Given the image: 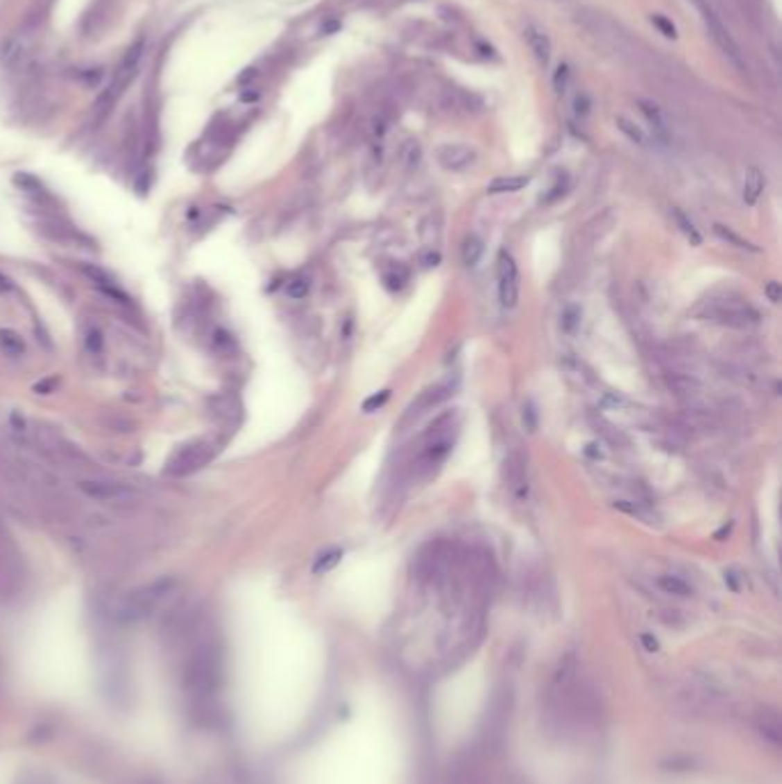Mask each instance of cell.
<instances>
[{
	"label": "cell",
	"mask_w": 782,
	"mask_h": 784,
	"mask_svg": "<svg viewBox=\"0 0 782 784\" xmlns=\"http://www.w3.org/2000/svg\"><path fill=\"white\" fill-rule=\"evenodd\" d=\"M223 679V659L221 649L214 640L198 642L189 659L184 663L182 672V688L195 704H207L214 697Z\"/></svg>",
	"instance_id": "cell-1"
},
{
	"label": "cell",
	"mask_w": 782,
	"mask_h": 784,
	"mask_svg": "<svg viewBox=\"0 0 782 784\" xmlns=\"http://www.w3.org/2000/svg\"><path fill=\"white\" fill-rule=\"evenodd\" d=\"M142 49H145V42L138 40V42H133L129 46V51L124 53L122 62H119V67H117V71L112 73V80L108 83V87L103 89V92L99 94V99H96V106H94L96 108V119H103L110 113V108L115 106L119 96L126 92V87L131 85V80L138 76V64H140V58H142Z\"/></svg>",
	"instance_id": "cell-2"
},
{
	"label": "cell",
	"mask_w": 782,
	"mask_h": 784,
	"mask_svg": "<svg viewBox=\"0 0 782 784\" xmlns=\"http://www.w3.org/2000/svg\"><path fill=\"white\" fill-rule=\"evenodd\" d=\"M172 587H175V582L163 578V580L152 582V585L135 589V592H131L122 601V606H119V617H122L124 622H138V619L152 615L154 608L170 594Z\"/></svg>",
	"instance_id": "cell-3"
},
{
	"label": "cell",
	"mask_w": 782,
	"mask_h": 784,
	"mask_svg": "<svg viewBox=\"0 0 782 784\" xmlns=\"http://www.w3.org/2000/svg\"><path fill=\"white\" fill-rule=\"evenodd\" d=\"M212 457H214V447L209 443H205V440L193 443V445H186L170 459L168 473L170 475H189V473H193V470L205 466Z\"/></svg>",
	"instance_id": "cell-4"
},
{
	"label": "cell",
	"mask_w": 782,
	"mask_h": 784,
	"mask_svg": "<svg viewBox=\"0 0 782 784\" xmlns=\"http://www.w3.org/2000/svg\"><path fill=\"white\" fill-rule=\"evenodd\" d=\"M695 5H697V10H700V14H702V21H704L706 30H709V37L718 44V49L723 51L725 55H729V60H732L734 64H739V67H741L739 46H736L734 40H732V37H729V33L725 30V26L720 24V19L716 17V12H713L711 7L704 3V0H695Z\"/></svg>",
	"instance_id": "cell-5"
},
{
	"label": "cell",
	"mask_w": 782,
	"mask_h": 784,
	"mask_svg": "<svg viewBox=\"0 0 782 784\" xmlns=\"http://www.w3.org/2000/svg\"><path fill=\"white\" fill-rule=\"evenodd\" d=\"M498 296L500 305L507 310L516 308L518 303V268L512 255L500 252L498 257Z\"/></svg>",
	"instance_id": "cell-6"
},
{
	"label": "cell",
	"mask_w": 782,
	"mask_h": 784,
	"mask_svg": "<svg viewBox=\"0 0 782 784\" xmlns=\"http://www.w3.org/2000/svg\"><path fill=\"white\" fill-rule=\"evenodd\" d=\"M706 317L711 321H718V324L725 326H734V328H746L750 324H757V312L748 305H739V303H718L711 305Z\"/></svg>",
	"instance_id": "cell-7"
},
{
	"label": "cell",
	"mask_w": 782,
	"mask_h": 784,
	"mask_svg": "<svg viewBox=\"0 0 782 784\" xmlns=\"http://www.w3.org/2000/svg\"><path fill=\"white\" fill-rule=\"evenodd\" d=\"M436 159H439L441 166L450 170V173H461V170L470 168L473 163H475L477 154L473 152L468 145L454 143V145H443L439 149V154H436Z\"/></svg>",
	"instance_id": "cell-8"
},
{
	"label": "cell",
	"mask_w": 782,
	"mask_h": 784,
	"mask_svg": "<svg viewBox=\"0 0 782 784\" xmlns=\"http://www.w3.org/2000/svg\"><path fill=\"white\" fill-rule=\"evenodd\" d=\"M80 489L85 491L90 498L103 500V503H124V500L135 496L131 489L122 487V484H110V482H83Z\"/></svg>",
	"instance_id": "cell-9"
},
{
	"label": "cell",
	"mask_w": 782,
	"mask_h": 784,
	"mask_svg": "<svg viewBox=\"0 0 782 784\" xmlns=\"http://www.w3.org/2000/svg\"><path fill=\"white\" fill-rule=\"evenodd\" d=\"M83 273H85L87 278L92 280V285H94L96 289H101L106 296L115 298V301H119V303H126V301H129L124 291L117 287L115 278H110V275H108L106 271H103V268H99V266H83Z\"/></svg>",
	"instance_id": "cell-10"
},
{
	"label": "cell",
	"mask_w": 782,
	"mask_h": 784,
	"mask_svg": "<svg viewBox=\"0 0 782 784\" xmlns=\"http://www.w3.org/2000/svg\"><path fill=\"white\" fill-rule=\"evenodd\" d=\"M505 475H507V482L512 491L518 496H528V480H525V464L523 459L518 457V454H512L507 461H505Z\"/></svg>",
	"instance_id": "cell-11"
},
{
	"label": "cell",
	"mask_w": 782,
	"mask_h": 784,
	"mask_svg": "<svg viewBox=\"0 0 782 784\" xmlns=\"http://www.w3.org/2000/svg\"><path fill=\"white\" fill-rule=\"evenodd\" d=\"M525 40H528V46L532 53H535L539 64L546 67L551 62V40H548L544 30H539L537 26H528L525 28Z\"/></svg>",
	"instance_id": "cell-12"
},
{
	"label": "cell",
	"mask_w": 782,
	"mask_h": 784,
	"mask_svg": "<svg viewBox=\"0 0 782 784\" xmlns=\"http://www.w3.org/2000/svg\"><path fill=\"white\" fill-rule=\"evenodd\" d=\"M638 106H640L643 115L647 117V122L652 124V129L658 136V140H663V143H665V140H668V122H665L663 110H661L656 103H652V101H638Z\"/></svg>",
	"instance_id": "cell-13"
},
{
	"label": "cell",
	"mask_w": 782,
	"mask_h": 784,
	"mask_svg": "<svg viewBox=\"0 0 782 784\" xmlns=\"http://www.w3.org/2000/svg\"><path fill=\"white\" fill-rule=\"evenodd\" d=\"M764 191V177L757 168H748L746 177H743V202L748 207L757 204L759 195Z\"/></svg>",
	"instance_id": "cell-14"
},
{
	"label": "cell",
	"mask_w": 782,
	"mask_h": 784,
	"mask_svg": "<svg viewBox=\"0 0 782 784\" xmlns=\"http://www.w3.org/2000/svg\"><path fill=\"white\" fill-rule=\"evenodd\" d=\"M528 186V177H500L486 186L488 193H516Z\"/></svg>",
	"instance_id": "cell-15"
},
{
	"label": "cell",
	"mask_w": 782,
	"mask_h": 784,
	"mask_svg": "<svg viewBox=\"0 0 782 784\" xmlns=\"http://www.w3.org/2000/svg\"><path fill=\"white\" fill-rule=\"evenodd\" d=\"M658 587L663 589L665 594H674V596H690L693 594V587H690L686 580H681L679 576H661Z\"/></svg>",
	"instance_id": "cell-16"
},
{
	"label": "cell",
	"mask_w": 782,
	"mask_h": 784,
	"mask_svg": "<svg viewBox=\"0 0 782 784\" xmlns=\"http://www.w3.org/2000/svg\"><path fill=\"white\" fill-rule=\"evenodd\" d=\"M482 252H484V245H482V241H479V238L473 234V236H468L464 241V248H461V257H464V264L466 266H477V261H479V257H482Z\"/></svg>",
	"instance_id": "cell-17"
},
{
	"label": "cell",
	"mask_w": 782,
	"mask_h": 784,
	"mask_svg": "<svg viewBox=\"0 0 782 784\" xmlns=\"http://www.w3.org/2000/svg\"><path fill=\"white\" fill-rule=\"evenodd\" d=\"M615 124H618V129L631 140V143H636V145H640V147L647 145V136H645V131H643L638 124L631 122V119H627V117H618V119H615Z\"/></svg>",
	"instance_id": "cell-18"
},
{
	"label": "cell",
	"mask_w": 782,
	"mask_h": 784,
	"mask_svg": "<svg viewBox=\"0 0 782 784\" xmlns=\"http://www.w3.org/2000/svg\"><path fill=\"white\" fill-rule=\"evenodd\" d=\"M340 559H342V550L340 548H330V550L321 552V555L317 557V562H314L312 571L314 573H326L330 569H335V566L340 564Z\"/></svg>",
	"instance_id": "cell-19"
},
{
	"label": "cell",
	"mask_w": 782,
	"mask_h": 784,
	"mask_svg": "<svg viewBox=\"0 0 782 784\" xmlns=\"http://www.w3.org/2000/svg\"><path fill=\"white\" fill-rule=\"evenodd\" d=\"M0 347H3L10 356L24 354V340H21L14 331H0Z\"/></svg>",
	"instance_id": "cell-20"
},
{
	"label": "cell",
	"mask_w": 782,
	"mask_h": 784,
	"mask_svg": "<svg viewBox=\"0 0 782 784\" xmlns=\"http://www.w3.org/2000/svg\"><path fill=\"white\" fill-rule=\"evenodd\" d=\"M578 324H581V310L574 308V305H569V308L562 310V317H560L562 331H565L567 335H574V333H576V328H578Z\"/></svg>",
	"instance_id": "cell-21"
},
{
	"label": "cell",
	"mask_w": 782,
	"mask_h": 784,
	"mask_svg": "<svg viewBox=\"0 0 782 784\" xmlns=\"http://www.w3.org/2000/svg\"><path fill=\"white\" fill-rule=\"evenodd\" d=\"M390 399V390H381V392H374L372 397H367L363 401V410L365 413H372V410H379L386 401Z\"/></svg>",
	"instance_id": "cell-22"
},
{
	"label": "cell",
	"mask_w": 782,
	"mask_h": 784,
	"mask_svg": "<svg viewBox=\"0 0 782 784\" xmlns=\"http://www.w3.org/2000/svg\"><path fill=\"white\" fill-rule=\"evenodd\" d=\"M652 24L661 30V35L668 37V40H677V28L672 21H668L665 17H661V14H654L652 17Z\"/></svg>",
	"instance_id": "cell-23"
},
{
	"label": "cell",
	"mask_w": 782,
	"mask_h": 784,
	"mask_svg": "<svg viewBox=\"0 0 782 784\" xmlns=\"http://www.w3.org/2000/svg\"><path fill=\"white\" fill-rule=\"evenodd\" d=\"M716 234L720 236V238H725V241H732L736 248H748V250H755V245H750L746 238H741V236H736L734 232H729V229H725L723 225H716Z\"/></svg>",
	"instance_id": "cell-24"
},
{
	"label": "cell",
	"mask_w": 782,
	"mask_h": 784,
	"mask_svg": "<svg viewBox=\"0 0 782 784\" xmlns=\"http://www.w3.org/2000/svg\"><path fill=\"white\" fill-rule=\"evenodd\" d=\"M307 291H310V282H307L305 278H296L287 285V294L291 298H305Z\"/></svg>",
	"instance_id": "cell-25"
},
{
	"label": "cell",
	"mask_w": 782,
	"mask_h": 784,
	"mask_svg": "<svg viewBox=\"0 0 782 784\" xmlns=\"http://www.w3.org/2000/svg\"><path fill=\"white\" fill-rule=\"evenodd\" d=\"M448 452H450V443H445V440H443V443L430 445V450L425 452V459H430L432 464H436V461H441Z\"/></svg>",
	"instance_id": "cell-26"
},
{
	"label": "cell",
	"mask_w": 782,
	"mask_h": 784,
	"mask_svg": "<svg viewBox=\"0 0 782 784\" xmlns=\"http://www.w3.org/2000/svg\"><path fill=\"white\" fill-rule=\"evenodd\" d=\"M677 220H679L681 229H683V232H686V236L690 238V241H693L695 245H700V243H702V236L697 234V229L693 227V223H688V220H686V216H683L681 211H677Z\"/></svg>",
	"instance_id": "cell-27"
},
{
	"label": "cell",
	"mask_w": 782,
	"mask_h": 784,
	"mask_svg": "<svg viewBox=\"0 0 782 784\" xmlns=\"http://www.w3.org/2000/svg\"><path fill=\"white\" fill-rule=\"evenodd\" d=\"M21 58V46L17 42H10L5 46V51H3V55H0V60H3V62L7 64V67H14V62H17V60Z\"/></svg>",
	"instance_id": "cell-28"
},
{
	"label": "cell",
	"mask_w": 782,
	"mask_h": 784,
	"mask_svg": "<svg viewBox=\"0 0 782 784\" xmlns=\"http://www.w3.org/2000/svg\"><path fill=\"white\" fill-rule=\"evenodd\" d=\"M764 291H766V296H769V301H773V303H778V301H780V296H782L780 282H769Z\"/></svg>",
	"instance_id": "cell-29"
},
{
	"label": "cell",
	"mask_w": 782,
	"mask_h": 784,
	"mask_svg": "<svg viewBox=\"0 0 782 784\" xmlns=\"http://www.w3.org/2000/svg\"><path fill=\"white\" fill-rule=\"evenodd\" d=\"M439 261H441V252H436V250L427 252V255L423 257V264H425L427 268H432V266H439Z\"/></svg>",
	"instance_id": "cell-30"
},
{
	"label": "cell",
	"mask_w": 782,
	"mask_h": 784,
	"mask_svg": "<svg viewBox=\"0 0 782 784\" xmlns=\"http://www.w3.org/2000/svg\"><path fill=\"white\" fill-rule=\"evenodd\" d=\"M640 640H643V645H645V649H647V652H656V649H658V642H656V638L647 636V633H645V636H643Z\"/></svg>",
	"instance_id": "cell-31"
},
{
	"label": "cell",
	"mask_w": 782,
	"mask_h": 784,
	"mask_svg": "<svg viewBox=\"0 0 782 784\" xmlns=\"http://www.w3.org/2000/svg\"><path fill=\"white\" fill-rule=\"evenodd\" d=\"M87 345H90V349H92V351H94V349L99 351V349H101V335L96 333V331H94V333H90V340H87Z\"/></svg>",
	"instance_id": "cell-32"
},
{
	"label": "cell",
	"mask_w": 782,
	"mask_h": 784,
	"mask_svg": "<svg viewBox=\"0 0 782 784\" xmlns=\"http://www.w3.org/2000/svg\"><path fill=\"white\" fill-rule=\"evenodd\" d=\"M12 289V282H10V278H7L5 273H0V296H5L7 291Z\"/></svg>",
	"instance_id": "cell-33"
},
{
	"label": "cell",
	"mask_w": 782,
	"mask_h": 784,
	"mask_svg": "<svg viewBox=\"0 0 782 784\" xmlns=\"http://www.w3.org/2000/svg\"><path fill=\"white\" fill-rule=\"evenodd\" d=\"M53 383H56L53 378H51V381H44V383H37V385H35V390H37V392H44V394H46V392L51 390V387H53Z\"/></svg>",
	"instance_id": "cell-34"
},
{
	"label": "cell",
	"mask_w": 782,
	"mask_h": 784,
	"mask_svg": "<svg viewBox=\"0 0 782 784\" xmlns=\"http://www.w3.org/2000/svg\"><path fill=\"white\" fill-rule=\"evenodd\" d=\"M257 99V92H250V94H244V101H255Z\"/></svg>",
	"instance_id": "cell-35"
}]
</instances>
